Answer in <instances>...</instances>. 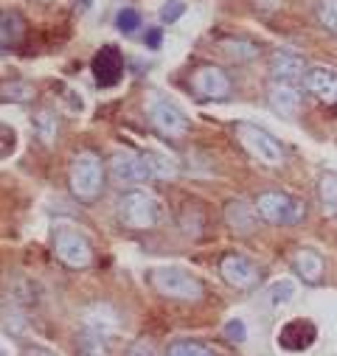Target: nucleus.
Wrapping results in <instances>:
<instances>
[{"label":"nucleus","mask_w":337,"mask_h":356,"mask_svg":"<svg viewBox=\"0 0 337 356\" xmlns=\"http://www.w3.org/2000/svg\"><path fill=\"white\" fill-rule=\"evenodd\" d=\"M118 219L130 230H152L160 222V205L155 194L143 188H130L118 197Z\"/></svg>","instance_id":"20e7f679"},{"label":"nucleus","mask_w":337,"mask_h":356,"mask_svg":"<svg viewBox=\"0 0 337 356\" xmlns=\"http://www.w3.org/2000/svg\"><path fill=\"white\" fill-rule=\"evenodd\" d=\"M256 213L270 225H298L306 216V205L281 191H265L256 197Z\"/></svg>","instance_id":"423d86ee"},{"label":"nucleus","mask_w":337,"mask_h":356,"mask_svg":"<svg viewBox=\"0 0 337 356\" xmlns=\"http://www.w3.org/2000/svg\"><path fill=\"white\" fill-rule=\"evenodd\" d=\"M292 266L295 273L304 278V284H320L323 281V270H326V261L320 252L309 250V247H301L292 252Z\"/></svg>","instance_id":"f3484780"},{"label":"nucleus","mask_w":337,"mask_h":356,"mask_svg":"<svg viewBox=\"0 0 337 356\" xmlns=\"http://www.w3.org/2000/svg\"><path fill=\"white\" fill-rule=\"evenodd\" d=\"M68 186H70V194L91 205L102 197L104 191V165L99 160V154L93 152H79L73 160H70V171H68Z\"/></svg>","instance_id":"f257e3e1"},{"label":"nucleus","mask_w":337,"mask_h":356,"mask_svg":"<svg viewBox=\"0 0 337 356\" xmlns=\"http://www.w3.org/2000/svg\"><path fill=\"white\" fill-rule=\"evenodd\" d=\"M149 284L157 295L172 298V300L197 303L203 298V281L197 275H191L186 266H178V264H163V266L149 270Z\"/></svg>","instance_id":"f03ea898"},{"label":"nucleus","mask_w":337,"mask_h":356,"mask_svg":"<svg viewBox=\"0 0 337 356\" xmlns=\"http://www.w3.org/2000/svg\"><path fill=\"white\" fill-rule=\"evenodd\" d=\"M76 3H79V0H76ZM84 6H91V0H81V9H84Z\"/></svg>","instance_id":"72a5a7b5"},{"label":"nucleus","mask_w":337,"mask_h":356,"mask_svg":"<svg viewBox=\"0 0 337 356\" xmlns=\"http://www.w3.org/2000/svg\"><path fill=\"white\" fill-rule=\"evenodd\" d=\"M81 328H91L96 334H104V337L116 339V334L121 328V317L110 303H93L81 314Z\"/></svg>","instance_id":"4468645a"},{"label":"nucleus","mask_w":337,"mask_h":356,"mask_svg":"<svg viewBox=\"0 0 337 356\" xmlns=\"http://www.w3.org/2000/svg\"><path fill=\"white\" fill-rule=\"evenodd\" d=\"M186 15V3H183V0H166V3L160 6V23L163 26H172V23H178L180 17Z\"/></svg>","instance_id":"a878e982"},{"label":"nucleus","mask_w":337,"mask_h":356,"mask_svg":"<svg viewBox=\"0 0 337 356\" xmlns=\"http://www.w3.org/2000/svg\"><path fill=\"white\" fill-rule=\"evenodd\" d=\"M143 160L149 165V174L157 177V180H175V177L180 174V163L172 154L160 152V149H146L143 152Z\"/></svg>","instance_id":"aec40b11"},{"label":"nucleus","mask_w":337,"mask_h":356,"mask_svg":"<svg viewBox=\"0 0 337 356\" xmlns=\"http://www.w3.org/2000/svg\"><path fill=\"white\" fill-rule=\"evenodd\" d=\"M256 211H253L247 202H242V200H230L228 205H225V222L230 225V230H236L239 236H247V233H253L256 230Z\"/></svg>","instance_id":"6ab92c4d"},{"label":"nucleus","mask_w":337,"mask_h":356,"mask_svg":"<svg viewBox=\"0 0 337 356\" xmlns=\"http://www.w3.org/2000/svg\"><path fill=\"white\" fill-rule=\"evenodd\" d=\"M318 197L326 213H337V174L334 171H323L320 183H318Z\"/></svg>","instance_id":"4be33fe9"},{"label":"nucleus","mask_w":337,"mask_h":356,"mask_svg":"<svg viewBox=\"0 0 337 356\" xmlns=\"http://www.w3.org/2000/svg\"><path fill=\"white\" fill-rule=\"evenodd\" d=\"M225 48H228V54L236 56V59H250V56H256V45L242 42V40H228Z\"/></svg>","instance_id":"c756f323"},{"label":"nucleus","mask_w":337,"mask_h":356,"mask_svg":"<svg viewBox=\"0 0 337 356\" xmlns=\"http://www.w3.org/2000/svg\"><path fill=\"white\" fill-rule=\"evenodd\" d=\"M318 20H320V26H326L329 31L337 34V3L334 0H320L318 3Z\"/></svg>","instance_id":"bb28decb"},{"label":"nucleus","mask_w":337,"mask_h":356,"mask_svg":"<svg viewBox=\"0 0 337 356\" xmlns=\"http://www.w3.org/2000/svg\"><path fill=\"white\" fill-rule=\"evenodd\" d=\"M225 337H228V342L242 345V342L247 339V325H244V320H239V317L228 320V323H225Z\"/></svg>","instance_id":"c85d7f7f"},{"label":"nucleus","mask_w":337,"mask_h":356,"mask_svg":"<svg viewBox=\"0 0 337 356\" xmlns=\"http://www.w3.org/2000/svg\"><path fill=\"white\" fill-rule=\"evenodd\" d=\"M233 138L239 140V146H242L253 160H259V163H265V165H281L284 157H287L281 140H279L273 132H267L265 127H259V124L239 121V124L233 127Z\"/></svg>","instance_id":"7ed1b4c3"},{"label":"nucleus","mask_w":337,"mask_h":356,"mask_svg":"<svg viewBox=\"0 0 337 356\" xmlns=\"http://www.w3.org/2000/svg\"><path fill=\"white\" fill-rule=\"evenodd\" d=\"M127 356H157V350H155L149 342H135V345L127 350Z\"/></svg>","instance_id":"7c9ffc66"},{"label":"nucleus","mask_w":337,"mask_h":356,"mask_svg":"<svg viewBox=\"0 0 337 356\" xmlns=\"http://www.w3.org/2000/svg\"><path fill=\"white\" fill-rule=\"evenodd\" d=\"M146 48H152V51H157L160 48V42H163V31L160 29H146Z\"/></svg>","instance_id":"2f4dec72"},{"label":"nucleus","mask_w":337,"mask_h":356,"mask_svg":"<svg viewBox=\"0 0 337 356\" xmlns=\"http://www.w3.org/2000/svg\"><path fill=\"white\" fill-rule=\"evenodd\" d=\"M270 76H273V81L298 84L306 76V62L292 51H273L270 54Z\"/></svg>","instance_id":"2eb2a0df"},{"label":"nucleus","mask_w":337,"mask_h":356,"mask_svg":"<svg viewBox=\"0 0 337 356\" xmlns=\"http://www.w3.org/2000/svg\"><path fill=\"white\" fill-rule=\"evenodd\" d=\"M113 342H116L113 337L96 334V331H91V328H79V334H76V345H79V350H81L84 356H110Z\"/></svg>","instance_id":"412c9836"},{"label":"nucleus","mask_w":337,"mask_h":356,"mask_svg":"<svg viewBox=\"0 0 337 356\" xmlns=\"http://www.w3.org/2000/svg\"><path fill=\"white\" fill-rule=\"evenodd\" d=\"M146 115H149V124L166 138H183L189 132V127H191V121L186 118V113L178 104H172L168 99H160V96L149 99Z\"/></svg>","instance_id":"0eeeda50"},{"label":"nucleus","mask_w":337,"mask_h":356,"mask_svg":"<svg viewBox=\"0 0 337 356\" xmlns=\"http://www.w3.org/2000/svg\"><path fill=\"white\" fill-rule=\"evenodd\" d=\"M219 275L233 289H253L262 278L256 261H250L247 255H239V252H230L219 261Z\"/></svg>","instance_id":"1a4fd4ad"},{"label":"nucleus","mask_w":337,"mask_h":356,"mask_svg":"<svg viewBox=\"0 0 337 356\" xmlns=\"http://www.w3.org/2000/svg\"><path fill=\"white\" fill-rule=\"evenodd\" d=\"M292 298H295V284H292L290 278H281V281L273 284V289H270V303H273V306H284V303H290Z\"/></svg>","instance_id":"393cba45"},{"label":"nucleus","mask_w":337,"mask_h":356,"mask_svg":"<svg viewBox=\"0 0 337 356\" xmlns=\"http://www.w3.org/2000/svg\"><path fill=\"white\" fill-rule=\"evenodd\" d=\"M315 337H318L315 323L298 317V320H290V323H284V325L279 328L276 342H279V348H284V350H290V353H301V350L312 348Z\"/></svg>","instance_id":"f8f14e48"},{"label":"nucleus","mask_w":337,"mask_h":356,"mask_svg":"<svg viewBox=\"0 0 337 356\" xmlns=\"http://www.w3.org/2000/svg\"><path fill=\"white\" fill-rule=\"evenodd\" d=\"M91 70H93V79L99 81V87H116L124 76V56L116 45H104L93 62H91Z\"/></svg>","instance_id":"9b49d317"},{"label":"nucleus","mask_w":337,"mask_h":356,"mask_svg":"<svg viewBox=\"0 0 337 356\" xmlns=\"http://www.w3.org/2000/svg\"><path fill=\"white\" fill-rule=\"evenodd\" d=\"M26 356H56L51 348H45V345H29L26 348Z\"/></svg>","instance_id":"473e14b6"},{"label":"nucleus","mask_w":337,"mask_h":356,"mask_svg":"<svg viewBox=\"0 0 337 356\" xmlns=\"http://www.w3.org/2000/svg\"><path fill=\"white\" fill-rule=\"evenodd\" d=\"M23 37H26V20L12 9H0V51L17 48Z\"/></svg>","instance_id":"a211bd4d"},{"label":"nucleus","mask_w":337,"mask_h":356,"mask_svg":"<svg viewBox=\"0 0 337 356\" xmlns=\"http://www.w3.org/2000/svg\"><path fill=\"white\" fill-rule=\"evenodd\" d=\"M306 93L315 96L326 107H337V70L331 67H309L304 76Z\"/></svg>","instance_id":"ddd939ff"},{"label":"nucleus","mask_w":337,"mask_h":356,"mask_svg":"<svg viewBox=\"0 0 337 356\" xmlns=\"http://www.w3.org/2000/svg\"><path fill=\"white\" fill-rule=\"evenodd\" d=\"M0 356H6V348L3 345H0Z\"/></svg>","instance_id":"f704fd0d"},{"label":"nucleus","mask_w":337,"mask_h":356,"mask_svg":"<svg viewBox=\"0 0 337 356\" xmlns=\"http://www.w3.org/2000/svg\"><path fill=\"white\" fill-rule=\"evenodd\" d=\"M267 104L284 115V118H292L301 107V90L295 84H284V81H273L270 90H267Z\"/></svg>","instance_id":"dca6fc26"},{"label":"nucleus","mask_w":337,"mask_h":356,"mask_svg":"<svg viewBox=\"0 0 337 356\" xmlns=\"http://www.w3.org/2000/svg\"><path fill=\"white\" fill-rule=\"evenodd\" d=\"M34 127H37V135L45 140V143H51L54 140V132H56V121L42 110L37 118H34Z\"/></svg>","instance_id":"cd10ccee"},{"label":"nucleus","mask_w":337,"mask_h":356,"mask_svg":"<svg viewBox=\"0 0 337 356\" xmlns=\"http://www.w3.org/2000/svg\"><path fill=\"white\" fill-rule=\"evenodd\" d=\"M51 247H54L56 258L65 266H70V270H88V266L93 264V247H91V241L84 238L79 230L68 227V225L54 227Z\"/></svg>","instance_id":"39448f33"},{"label":"nucleus","mask_w":337,"mask_h":356,"mask_svg":"<svg viewBox=\"0 0 337 356\" xmlns=\"http://www.w3.org/2000/svg\"><path fill=\"white\" fill-rule=\"evenodd\" d=\"M168 356H217V350H211L208 345L194 342V339H178L168 345Z\"/></svg>","instance_id":"5701e85b"},{"label":"nucleus","mask_w":337,"mask_h":356,"mask_svg":"<svg viewBox=\"0 0 337 356\" xmlns=\"http://www.w3.org/2000/svg\"><path fill=\"white\" fill-rule=\"evenodd\" d=\"M116 29H118L124 37L135 34V31L141 29V15H138L135 9H121V12L116 15Z\"/></svg>","instance_id":"b1692460"},{"label":"nucleus","mask_w":337,"mask_h":356,"mask_svg":"<svg viewBox=\"0 0 337 356\" xmlns=\"http://www.w3.org/2000/svg\"><path fill=\"white\" fill-rule=\"evenodd\" d=\"M110 174H113L116 183H127V186L130 183H141V180H146V177H152L143 154L132 152V149H118L110 157Z\"/></svg>","instance_id":"9d476101"},{"label":"nucleus","mask_w":337,"mask_h":356,"mask_svg":"<svg viewBox=\"0 0 337 356\" xmlns=\"http://www.w3.org/2000/svg\"><path fill=\"white\" fill-rule=\"evenodd\" d=\"M230 76L219 65H200L191 73V90L205 102H222L230 96Z\"/></svg>","instance_id":"6e6552de"}]
</instances>
